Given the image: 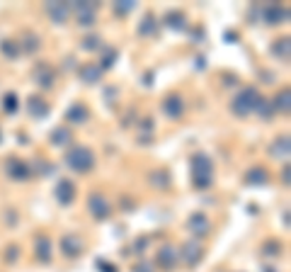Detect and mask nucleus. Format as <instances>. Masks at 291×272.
Masks as SVG:
<instances>
[{
    "label": "nucleus",
    "instance_id": "nucleus-1",
    "mask_svg": "<svg viewBox=\"0 0 291 272\" xmlns=\"http://www.w3.org/2000/svg\"><path fill=\"white\" fill-rule=\"evenodd\" d=\"M66 163H68V168L78 170V173H85V170L92 168V163H95V156H92L90 149H85V146H75V149L68 151V156H66Z\"/></svg>",
    "mask_w": 291,
    "mask_h": 272
},
{
    "label": "nucleus",
    "instance_id": "nucleus-2",
    "mask_svg": "<svg viewBox=\"0 0 291 272\" xmlns=\"http://www.w3.org/2000/svg\"><path fill=\"white\" fill-rule=\"evenodd\" d=\"M211 160L206 156H194L192 158V175H194V185L197 187H209L211 185Z\"/></svg>",
    "mask_w": 291,
    "mask_h": 272
},
{
    "label": "nucleus",
    "instance_id": "nucleus-3",
    "mask_svg": "<svg viewBox=\"0 0 291 272\" xmlns=\"http://www.w3.org/2000/svg\"><path fill=\"white\" fill-rule=\"evenodd\" d=\"M257 104H260L257 90H255V88H245V90L233 100V112H236L238 117H247L253 110H257Z\"/></svg>",
    "mask_w": 291,
    "mask_h": 272
},
{
    "label": "nucleus",
    "instance_id": "nucleus-4",
    "mask_svg": "<svg viewBox=\"0 0 291 272\" xmlns=\"http://www.w3.org/2000/svg\"><path fill=\"white\" fill-rule=\"evenodd\" d=\"M46 12H49V17L54 19L56 25H64L66 19H68L71 5H68V3H49V5H46Z\"/></svg>",
    "mask_w": 291,
    "mask_h": 272
},
{
    "label": "nucleus",
    "instance_id": "nucleus-5",
    "mask_svg": "<svg viewBox=\"0 0 291 272\" xmlns=\"http://www.w3.org/2000/svg\"><path fill=\"white\" fill-rule=\"evenodd\" d=\"M88 209L92 212L95 219H107L109 216V206H107V199L102 197V195H92L88 199Z\"/></svg>",
    "mask_w": 291,
    "mask_h": 272
},
{
    "label": "nucleus",
    "instance_id": "nucleus-6",
    "mask_svg": "<svg viewBox=\"0 0 291 272\" xmlns=\"http://www.w3.org/2000/svg\"><path fill=\"white\" fill-rule=\"evenodd\" d=\"M163 110H165V114L168 117H173V119H177L182 114V110H184V102H182L177 95H170L168 100H165V104H163Z\"/></svg>",
    "mask_w": 291,
    "mask_h": 272
},
{
    "label": "nucleus",
    "instance_id": "nucleus-7",
    "mask_svg": "<svg viewBox=\"0 0 291 272\" xmlns=\"http://www.w3.org/2000/svg\"><path fill=\"white\" fill-rule=\"evenodd\" d=\"M73 195H75L73 185L68 182V180H61L58 187H56V197H58V202H61V204H68V202H73Z\"/></svg>",
    "mask_w": 291,
    "mask_h": 272
},
{
    "label": "nucleus",
    "instance_id": "nucleus-8",
    "mask_svg": "<svg viewBox=\"0 0 291 272\" xmlns=\"http://www.w3.org/2000/svg\"><path fill=\"white\" fill-rule=\"evenodd\" d=\"M8 173H10V178H15V180H25L29 178V168L22 163V160H10V165H8Z\"/></svg>",
    "mask_w": 291,
    "mask_h": 272
},
{
    "label": "nucleus",
    "instance_id": "nucleus-9",
    "mask_svg": "<svg viewBox=\"0 0 291 272\" xmlns=\"http://www.w3.org/2000/svg\"><path fill=\"white\" fill-rule=\"evenodd\" d=\"M264 19H267V25H279L282 19H286V10H282L279 5H272V8L264 10Z\"/></svg>",
    "mask_w": 291,
    "mask_h": 272
},
{
    "label": "nucleus",
    "instance_id": "nucleus-10",
    "mask_svg": "<svg viewBox=\"0 0 291 272\" xmlns=\"http://www.w3.org/2000/svg\"><path fill=\"white\" fill-rule=\"evenodd\" d=\"M274 158H289V136H279L272 146Z\"/></svg>",
    "mask_w": 291,
    "mask_h": 272
},
{
    "label": "nucleus",
    "instance_id": "nucleus-11",
    "mask_svg": "<svg viewBox=\"0 0 291 272\" xmlns=\"http://www.w3.org/2000/svg\"><path fill=\"white\" fill-rule=\"evenodd\" d=\"M29 112L34 114L36 119H41V117L49 112V104H46L41 97H32V100H29Z\"/></svg>",
    "mask_w": 291,
    "mask_h": 272
},
{
    "label": "nucleus",
    "instance_id": "nucleus-12",
    "mask_svg": "<svg viewBox=\"0 0 291 272\" xmlns=\"http://www.w3.org/2000/svg\"><path fill=\"white\" fill-rule=\"evenodd\" d=\"M66 117H68L71 122H75V124H82L85 119H88V110H85L82 104H73L71 110L66 112Z\"/></svg>",
    "mask_w": 291,
    "mask_h": 272
},
{
    "label": "nucleus",
    "instance_id": "nucleus-13",
    "mask_svg": "<svg viewBox=\"0 0 291 272\" xmlns=\"http://www.w3.org/2000/svg\"><path fill=\"white\" fill-rule=\"evenodd\" d=\"M64 250L68 255H73V258H75V255L80 253V241H78L75 236H68V238L64 241Z\"/></svg>",
    "mask_w": 291,
    "mask_h": 272
},
{
    "label": "nucleus",
    "instance_id": "nucleus-14",
    "mask_svg": "<svg viewBox=\"0 0 291 272\" xmlns=\"http://www.w3.org/2000/svg\"><path fill=\"white\" fill-rule=\"evenodd\" d=\"M247 182H250V185H264V182H267V173H264L262 168L250 170V173H247Z\"/></svg>",
    "mask_w": 291,
    "mask_h": 272
},
{
    "label": "nucleus",
    "instance_id": "nucleus-15",
    "mask_svg": "<svg viewBox=\"0 0 291 272\" xmlns=\"http://www.w3.org/2000/svg\"><path fill=\"white\" fill-rule=\"evenodd\" d=\"M190 228H194V231L201 236L204 231H206V228H209V224H206V219H204L201 214H194V216L190 219Z\"/></svg>",
    "mask_w": 291,
    "mask_h": 272
},
{
    "label": "nucleus",
    "instance_id": "nucleus-16",
    "mask_svg": "<svg viewBox=\"0 0 291 272\" xmlns=\"http://www.w3.org/2000/svg\"><path fill=\"white\" fill-rule=\"evenodd\" d=\"M274 107H277V110H282L284 114H289V90H286V88L277 95V102H274Z\"/></svg>",
    "mask_w": 291,
    "mask_h": 272
},
{
    "label": "nucleus",
    "instance_id": "nucleus-17",
    "mask_svg": "<svg viewBox=\"0 0 291 272\" xmlns=\"http://www.w3.org/2000/svg\"><path fill=\"white\" fill-rule=\"evenodd\" d=\"M82 78H85V83H97V80H100V68L85 66L82 68Z\"/></svg>",
    "mask_w": 291,
    "mask_h": 272
},
{
    "label": "nucleus",
    "instance_id": "nucleus-18",
    "mask_svg": "<svg viewBox=\"0 0 291 272\" xmlns=\"http://www.w3.org/2000/svg\"><path fill=\"white\" fill-rule=\"evenodd\" d=\"M36 245H39V258L46 260V258L51 255V245H49V241H46L44 236H39V238H36Z\"/></svg>",
    "mask_w": 291,
    "mask_h": 272
},
{
    "label": "nucleus",
    "instance_id": "nucleus-19",
    "mask_svg": "<svg viewBox=\"0 0 291 272\" xmlns=\"http://www.w3.org/2000/svg\"><path fill=\"white\" fill-rule=\"evenodd\" d=\"M274 54L277 56H284V61L289 58V39H279L277 44H274Z\"/></svg>",
    "mask_w": 291,
    "mask_h": 272
},
{
    "label": "nucleus",
    "instance_id": "nucleus-20",
    "mask_svg": "<svg viewBox=\"0 0 291 272\" xmlns=\"http://www.w3.org/2000/svg\"><path fill=\"white\" fill-rule=\"evenodd\" d=\"M71 141V134L66 132V129H56L54 132V143L56 146H64V143H68Z\"/></svg>",
    "mask_w": 291,
    "mask_h": 272
},
{
    "label": "nucleus",
    "instance_id": "nucleus-21",
    "mask_svg": "<svg viewBox=\"0 0 291 272\" xmlns=\"http://www.w3.org/2000/svg\"><path fill=\"white\" fill-rule=\"evenodd\" d=\"M184 253H190V255H187V258H190V263H197V258H199V245H197V243L184 245Z\"/></svg>",
    "mask_w": 291,
    "mask_h": 272
},
{
    "label": "nucleus",
    "instance_id": "nucleus-22",
    "mask_svg": "<svg viewBox=\"0 0 291 272\" xmlns=\"http://www.w3.org/2000/svg\"><path fill=\"white\" fill-rule=\"evenodd\" d=\"M131 8H134V3H119V5H114V10H117L119 15H124V12H129Z\"/></svg>",
    "mask_w": 291,
    "mask_h": 272
},
{
    "label": "nucleus",
    "instance_id": "nucleus-23",
    "mask_svg": "<svg viewBox=\"0 0 291 272\" xmlns=\"http://www.w3.org/2000/svg\"><path fill=\"white\" fill-rule=\"evenodd\" d=\"M15 107H17V102H15V95H8V97H5V110L15 112Z\"/></svg>",
    "mask_w": 291,
    "mask_h": 272
},
{
    "label": "nucleus",
    "instance_id": "nucleus-24",
    "mask_svg": "<svg viewBox=\"0 0 291 272\" xmlns=\"http://www.w3.org/2000/svg\"><path fill=\"white\" fill-rule=\"evenodd\" d=\"M170 255H173V250H170V248H165V250H160V263H168L170 265V260H173V258H170Z\"/></svg>",
    "mask_w": 291,
    "mask_h": 272
},
{
    "label": "nucleus",
    "instance_id": "nucleus-25",
    "mask_svg": "<svg viewBox=\"0 0 291 272\" xmlns=\"http://www.w3.org/2000/svg\"><path fill=\"white\" fill-rule=\"evenodd\" d=\"M3 51H5V54H8V56H17V47H15V44H5V47H3Z\"/></svg>",
    "mask_w": 291,
    "mask_h": 272
},
{
    "label": "nucleus",
    "instance_id": "nucleus-26",
    "mask_svg": "<svg viewBox=\"0 0 291 272\" xmlns=\"http://www.w3.org/2000/svg\"><path fill=\"white\" fill-rule=\"evenodd\" d=\"M97 41H100L97 37H90V39H85V44H82V47H85V49H97Z\"/></svg>",
    "mask_w": 291,
    "mask_h": 272
}]
</instances>
